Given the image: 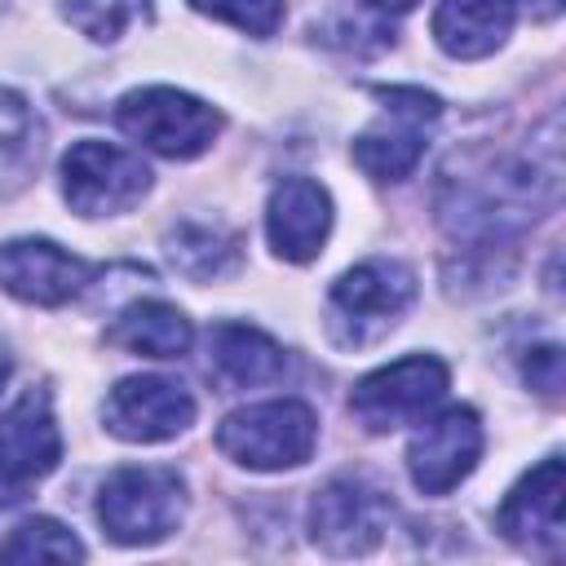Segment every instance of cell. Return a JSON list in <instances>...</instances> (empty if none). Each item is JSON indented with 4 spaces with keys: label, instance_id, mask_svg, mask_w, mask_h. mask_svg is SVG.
<instances>
[{
    "label": "cell",
    "instance_id": "obj_1",
    "mask_svg": "<svg viewBox=\"0 0 566 566\" xmlns=\"http://www.w3.org/2000/svg\"><path fill=\"white\" fill-rule=\"evenodd\" d=\"M186 517V482L168 464H124L97 491V522L115 544L168 539Z\"/></svg>",
    "mask_w": 566,
    "mask_h": 566
},
{
    "label": "cell",
    "instance_id": "obj_2",
    "mask_svg": "<svg viewBox=\"0 0 566 566\" xmlns=\"http://www.w3.org/2000/svg\"><path fill=\"white\" fill-rule=\"evenodd\" d=\"M416 301V274L402 261H363L345 270L327 292V336L340 349H363L389 336V327Z\"/></svg>",
    "mask_w": 566,
    "mask_h": 566
},
{
    "label": "cell",
    "instance_id": "obj_3",
    "mask_svg": "<svg viewBox=\"0 0 566 566\" xmlns=\"http://www.w3.org/2000/svg\"><path fill=\"white\" fill-rule=\"evenodd\" d=\"M314 438H318V420L296 398L239 407L217 429V447L234 464L256 469V473H279V469L305 464L310 451H314Z\"/></svg>",
    "mask_w": 566,
    "mask_h": 566
},
{
    "label": "cell",
    "instance_id": "obj_4",
    "mask_svg": "<svg viewBox=\"0 0 566 566\" xmlns=\"http://www.w3.org/2000/svg\"><path fill=\"white\" fill-rule=\"evenodd\" d=\"M380 115L354 137V164L371 181H402L416 172L433 124L442 119V102L424 88H380Z\"/></svg>",
    "mask_w": 566,
    "mask_h": 566
},
{
    "label": "cell",
    "instance_id": "obj_5",
    "mask_svg": "<svg viewBox=\"0 0 566 566\" xmlns=\"http://www.w3.org/2000/svg\"><path fill=\"white\" fill-rule=\"evenodd\" d=\"M115 119L133 142H142L146 150L164 159H195L221 133V115L208 102L181 88H168V84L124 93L115 106Z\"/></svg>",
    "mask_w": 566,
    "mask_h": 566
},
{
    "label": "cell",
    "instance_id": "obj_6",
    "mask_svg": "<svg viewBox=\"0 0 566 566\" xmlns=\"http://www.w3.org/2000/svg\"><path fill=\"white\" fill-rule=\"evenodd\" d=\"M447 394V367L433 354H407L371 376H363L349 394V411L363 429L389 433L398 424H420Z\"/></svg>",
    "mask_w": 566,
    "mask_h": 566
},
{
    "label": "cell",
    "instance_id": "obj_7",
    "mask_svg": "<svg viewBox=\"0 0 566 566\" xmlns=\"http://www.w3.org/2000/svg\"><path fill=\"white\" fill-rule=\"evenodd\" d=\"M150 190V168L142 155L84 137L62 155V195L80 217H111L133 208Z\"/></svg>",
    "mask_w": 566,
    "mask_h": 566
},
{
    "label": "cell",
    "instance_id": "obj_8",
    "mask_svg": "<svg viewBox=\"0 0 566 566\" xmlns=\"http://www.w3.org/2000/svg\"><path fill=\"white\" fill-rule=\"evenodd\" d=\"M389 513L385 491L363 478H332L310 504V539L332 557H363L385 539Z\"/></svg>",
    "mask_w": 566,
    "mask_h": 566
},
{
    "label": "cell",
    "instance_id": "obj_9",
    "mask_svg": "<svg viewBox=\"0 0 566 566\" xmlns=\"http://www.w3.org/2000/svg\"><path fill=\"white\" fill-rule=\"evenodd\" d=\"M482 455V420L473 407H447L429 420L407 442V473L416 491L424 495H447L455 491Z\"/></svg>",
    "mask_w": 566,
    "mask_h": 566
},
{
    "label": "cell",
    "instance_id": "obj_10",
    "mask_svg": "<svg viewBox=\"0 0 566 566\" xmlns=\"http://www.w3.org/2000/svg\"><path fill=\"white\" fill-rule=\"evenodd\" d=\"M102 420L124 442H168L195 424V398L181 380L128 376L106 394Z\"/></svg>",
    "mask_w": 566,
    "mask_h": 566
},
{
    "label": "cell",
    "instance_id": "obj_11",
    "mask_svg": "<svg viewBox=\"0 0 566 566\" xmlns=\"http://www.w3.org/2000/svg\"><path fill=\"white\" fill-rule=\"evenodd\" d=\"M97 270L53 239L0 243V287L27 305H62L88 287Z\"/></svg>",
    "mask_w": 566,
    "mask_h": 566
},
{
    "label": "cell",
    "instance_id": "obj_12",
    "mask_svg": "<svg viewBox=\"0 0 566 566\" xmlns=\"http://www.w3.org/2000/svg\"><path fill=\"white\" fill-rule=\"evenodd\" d=\"M562 500H566V473H562V455H544L531 473H522V482L504 495L500 504V531L504 539H513L526 553H557L566 522H562Z\"/></svg>",
    "mask_w": 566,
    "mask_h": 566
},
{
    "label": "cell",
    "instance_id": "obj_13",
    "mask_svg": "<svg viewBox=\"0 0 566 566\" xmlns=\"http://www.w3.org/2000/svg\"><path fill=\"white\" fill-rule=\"evenodd\" d=\"M332 230V195L310 177H283L265 203V234L283 261H314Z\"/></svg>",
    "mask_w": 566,
    "mask_h": 566
},
{
    "label": "cell",
    "instance_id": "obj_14",
    "mask_svg": "<svg viewBox=\"0 0 566 566\" xmlns=\"http://www.w3.org/2000/svg\"><path fill=\"white\" fill-rule=\"evenodd\" d=\"M62 460V433L53 424L49 394L27 389L4 416H0V478L13 486H31L35 478L53 473Z\"/></svg>",
    "mask_w": 566,
    "mask_h": 566
},
{
    "label": "cell",
    "instance_id": "obj_15",
    "mask_svg": "<svg viewBox=\"0 0 566 566\" xmlns=\"http://www.w3.org/2000/svg\"><path fill=\"white\" fill-rule=\"evenodd\" d=\"M517 18V0H442L433 13V40L442 53L473 62L495 53Z\"/></svg>",
    "mask_w": 566,
    "mask_h": 566
},
{
    "label": "cell",
    "instance_id": "obj_16",
    "mask_svg": "<svg viewBox=\"0 0 566 566\" xmlns=\"http://www.w3.org/2000/svg\"><path fill=\"white\" fill-rule=\"evenodd\" d=\"M283 367H287L283 349L265 332H256L248 323H217L212 336H208V371L226 389L270 385V380L283 376Z\"/></svg>",
    "mask_w": 566,
    "mask_h": 566
},
{
    "label": "cell",
    "instance_id": "obj_17",
    "mask_svg": "<svg viewBox=\"0 0 566 566\" xmlns=\"http://www.w3.org/2000/svg\"><path fill=\"white\" fill-rule=\"evenodd\" d=\"M119 349L142 358H181L195 340L190 318L168 301H133L106 332Z\"/></svg>",
    "mask_w": 566,
    "mask_h": 566
},
{
    "label": "cell",
    "instance_id": "obj_18",
    "mask_svg": "<svg viewBox=\"0 0 566 566\" xmlns=\"http://www.w3.org/2000/svg\"><path fill=\"white\" fill-rule=\"evenodd\" d=\"M168 256L186 279H221L239 261V234L208 221H181L168 234Z\"/></svg>",
    "mask_w": 566,
    "mask_h": 566
},
{
    "label": "cell",
    "instance_id": "obj_19",
    "mask_svg": "<svg viewBox=\"0 0 566 566\" xmlns=\"http://www.w3.org/2000/svg\"><path fill=\"white\" fill-rule=\"evenodd\" d=\"M40 159V119L18 93L0 88V195L22 186Z\"/></svg>",
    "mask_w": 566,
    "mask_h": 566
},
{
    "label": "cell",
    "instance_id": "obj_20",
    "mask_svg": "<svg viewBox=\"0 0 566 566\" xmlns=\"http://www.w3.org/2000/svg\"><path fill=\"white\" fill-rule=\"evenodd\" d=\"M80 557L84 544L53 517H31L0 544V562H80Z\"/></svg>",
    "mask_w": 566,
    "mask_h": 566
},
{
    "label": "cell",
    "instance_id": "obj_21",
    "mask_svg": "<svg viewBox=\"0 0 566 566\" xmlns=\"http://www.w3.org/2000/svg\"><path fill=\"white\" fill-rule=\"evenodd\" d=\"M66 22L80 27L97 44H115L128 27L150 18V0H66L62 4Z\"/></svg>",
    "mask_w": 566,
    "mask_h": 566
},
{
    "label": "cell",
    "instance_id": "obj_22",
    "mask_svg": "<svg viewBox=\"0 0 566 566\" xmlns=\"http://www.w3.org/2000/svg\"><path fill=\"white\" fill-rule=\"evenodd\" d=\"M199 13L208 18H221L248 35H274L279 22H283V0H190Z\"/></svg>",
    "mask_w": 566,
    "mask_h": 566
},
{
    "label": "cell",
    "instance_id": "obj_23",
    "mask_svg": "<svg viewBox=\"0 0 566 566\" xmlns=\"http://www.w3.org/2000/svg\"><path fill=\"white\" fill-rule=\"evenodd\" d=\"M531 358L522 363L526 371V385L544 398H557L562 394V349L557 345H539V349H526Z\"/></svg>",
    "mask_w": 566,
    "mask_h": 566
},
{
    "label": "cell",
    "instance_id": "obj_24",
    "mask_svg": "<svg viewBox=\"0 0 566 566\" xmlns=\"http://www.w3.org/2000/svg\"><path fill=\"white\" fill-rule=\"evenodd\" d=\"M371 9H380V13H407V9H416L420 0H367Z\"/></svg>",
    "mask_w": 566,
    "mask_h": 566
},
{
    "label": "cell",
    "instance_id": "obj_25",
    "mask_svg": "<svg viewBox=\"0 0 566 566\" xmlns=\"http://www.w3.org/2000/svg\"><path fill=\"white\" fill-rule=\"evenodd\" d=\"M13 500H22V486H13L9 478H0V509H9Z\"/></svg>",
    "mask_w": 566,
    "mask_h": 566
},
{
    "label": "cell",
    "instance_id": "obj_26",
    "mask_svg": "<svg viewBox=\"0 0 566 566\" xmlns=\"http://www.w3.org/2000/svg\"><path fill=\"white\" fill-rule=\"evenodd\" d=\"M9 371H13V358H9V349L0 345V389H4V380H9Z\"/></svg>",
    "mask_w": 566,
    "mask_h": 566
}]
</instances>
